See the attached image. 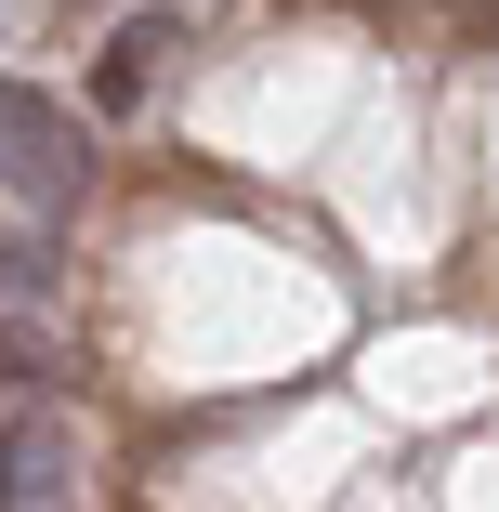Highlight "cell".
I'll return each instance as SVG.
<instances>
[{"instance_id":"obj_4","label":"cell","mask_w":499,"mask_h":512,"mask_svg":"<svg viewBox=\"0 0 499 512\" xmlns=\"http://www.w3.org/2000/svg\"><path fill=\"white\" fill-rule=\"evenodd\" d=\"M66 368H79V355H66L53 316H0V421H14V407H40Z\"/></svg>"},{"instance_id":"obj_2","label":"cell","mask_w":499,"mask_h":512,"mask_svg":"<svg viewBox=\"0 0 499 512\" xmlns=\"http://www.w3.org/2000/svg\"><path fill=\"white\" fill-rule=\"evenodd\" d=\"M79 486V421L66 407H14L0 421V512H53Z\"/></svg>"},{"instance_id":"obj_5","label":"cell","mask_w":499,"mask_h":512,"mask_svg":"<svg viewBox=\"0 0 499 512\" xmlns=\"http://www.w3.org/2000/svg\"><path fill=\"white\" fill-rule=\"evenodd\" d=\"M53 289H66V250L40 224H0V316H53Z\"/></svg>"},{"instance_id":"obj_1","label":"cell","mask_w":499,"mask_h":512,"mask_svg":"<svg viewBox=\"0 0 499 512\" xmlns=\"http://www.w3.org/2000/svg\"><path fill=\"white\" fill-rule=\"evenodd\" d=\"M0 184L27 211H79L92 197V158H79V119L53 106L40 79H0Z\"/></svg>"},{"instance_id":"obj_3","label":"cell","mask_w":499,"mask_h":512,"mask_svg":"<svg viewBox=\"0 0 499 512\" xmlns=\"http://www.w3.org/2000/svg\"><path fill=\"white\" fill-rule=\"evenodd\" d=\"M184 66V14H132L106 53H92V119H145Z\"/></svg>"}]
</instances>
